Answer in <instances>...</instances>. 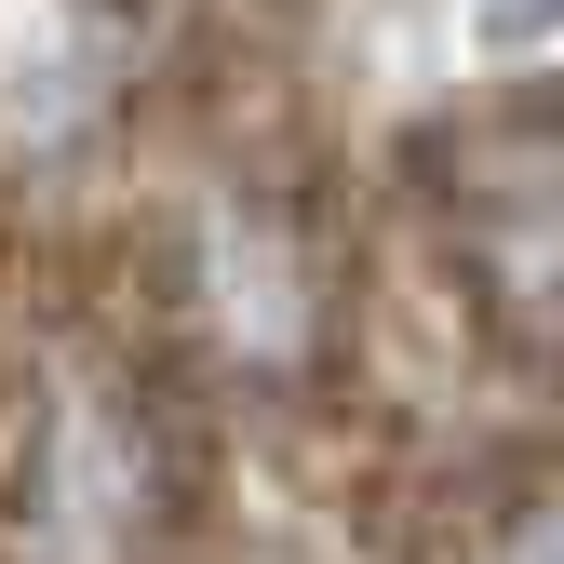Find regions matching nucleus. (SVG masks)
<instances>
[{"instance_id": "f257e3e1", "label": "nucleus", "mask_w": 564, "mask_h": 564, "mask_svg": "<svg viewBox=\"0 0 564 564\" xmlns=\"http://www.w3.org/2000/svg\"><path fill=\"white\" fill-rule=\"evenodd\" d=\"M470 41H484V54H538V41H564V0H484Z\"/></svg>"}]
</instances>
